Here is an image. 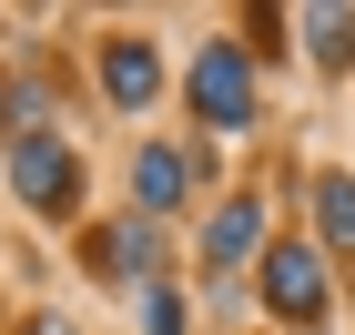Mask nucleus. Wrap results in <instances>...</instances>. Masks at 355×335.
I'll use <instances>...</instances> for the list:
<instances>
[{"label":"nucleus","instance_id":"nucleus-2","mask_svg":"<svg viewBox=\"0 0 355 335\" xmlns=\"http://www.w3.org/2000/svg\"><path fill=\"white\" fill-rule=\"evenodd\" d=\"M10 194H21L31 214H82V163H71L51 132H21L10 142Z\"/></svg>","mask_w":355,"mask_h":335},{"label":"nucleus","instance_id":"nucleus-8","mask_svg":"<svg viewBox=\"0 0 355 335\" xmlns=\"http://www.w3.org/2000/svg\"><path fill=\"white\" fill-rule=\"evenodd\" d=\"M315 234H325L335 254H355V173H325V183H315Z\"/></svg>","mask_w":355,"mask_h":335},{"label":"nucleus","instance_id":"nucleus-4","mask_svg":"<svg viewBox=\"0 0 355 335\" xmlns=\"http://www.w3.org/2000/svg\"><path fill=\"white\" fill-rule=\"evenodd\" d=\"M153 254H163V234H153V214H122L92 234V264L102 275H153Z\"/></svg>","mask_w":355,"mask_h":335},{"label":"nucleus","instance_id":"nucleus-7","mask_svg":"<svg viewBox=\"0 0 355 335\" xmlns=\"http://www.w3.org/2000/svg\"><path fill=\"white\" fill-rule=\"evenodd\" d=\"M193 183V153H163V142H153V153H132V194H142V214H173V194H183Z\"/></svg>","mask_w":355,"mask_h":335},{"label":"nucleus","instance_id":"nucleus-6","mask_svg":"<svg viewBox=\"0 0 355 335\" xmlns=\"http://www.w3.org/2000/svg\"><path fill=\"white\" fill-rule=\"evenodd\" d=\"M254 244H264V203H254V194H234L214 223H203V264H244Z\"/></svg>","mask_w":355,"mask_h":335},{"label":"nucleus","instance_id":"nucleus-9","mask_svg":"<svg viewBox=\"0 0 355 335\" xmlns=\"http://www.w3.org/2000/svg\"><path fill=\"white\" fill-rule=\"evenodd\" d=\"M304 51L325 61V71H345L355 61V10H304Z\"/></svg>","mask_w":355,"mask_h":335},{"label":"nucleus","instance_id":"nucleus-10","mask_svg":"<svg viewBox=\"0 0 355 335\" xmlns=\"http://www.w3.org/2000/svg\"><path fill=\"white\" fill-rule=\"evenodd\" d=\"M193 315H183V295H163V284H153V295H142V335H183Z\"/></svg>","mask_w":355,"mask_h":335},{"label":"nucleus","instance_id":"nucleus-3","mask_svg":"<svg viewBox=\"0 0 355 335\" xmlns=\"http://www.w3.org/2000/svg\"><path fill=\"white\" fill-rule=\"evenodd\" d=\"M264 305L284 325H315L325 315V254L315 244H264Z\"/></svg>","mask_w":355,"mask_h":335},{"label":"nucleus","instance_id":"nucleus-5","mask_svg":"<svg viewBox=\"0 0 355 335\" xmlns=\"http://www.w3.org/2000/svg\"><path fill=\"white\" fill-rule=\"evenodd\" d=\"M153 82H163L153 41H102V92H112L122 112H132V102H153Z\"/></svg>","mask_w":355,"mask_h":335},{"label":"nucleus","instance_id":"nucleus-1","mask_svg":"<svg viewBox=\"0 0 355 335\" xmlns=\"http://www.w3.org/2000/svg\"><path fill=\"white\" fill-rule=\"evenodd\" d=\"M193 122H214V132L254 122V51L244 41H203L193 51Z\"/></svg>","mask_w":355,"mask_h":335},{"label":"nucleus","instance_id":"nucleus-11","mask_svg":"<svg viewBox=\"0 0 355 335\" xmlns=\"http://www.w3.org/2000/svg\"><path fill=\"white\" fill-rule=\"evenodd\" d=\"M21 335H82V325H71V315H31Z\"/></svg>","mask_w":355,"mask_h":335}]
</instances>
